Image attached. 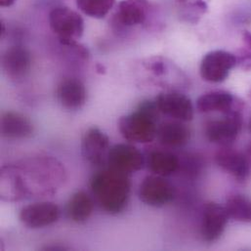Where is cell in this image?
I'll use <instances>...</instances> for the list:
<instances>
[{
    "label": "cell",
    "instance_id": "1",
    "mask_svg": "<svg viewBox=\"0 0 251 251\" xmlns=\"http://www.w3.org/2000/svg\"><path fill=\"white\" fill-rule=\"evenodd\" d=\"M90 187L95 201L107 213H122L128 203L131 184L128 174L113 168L99 171L93 175Z\"/></svg>",
    "mask_w": 251,
    "mask_h": 251
},
{
    "label": "cell",
    "instance_id": "2",
    "mask_svg": "<svg viewBox=\"0 0 251 251\" xmlns=\"http://www.w3.org/2000/svg\"><path fill=\"white\" fill-rule=\"evenodd\" d=\"M158 113L155 101H143L136 112L120 120L119 129L123 137L134 143L147 144L152 142L157 134Z\"/></svg>",
    "mask_w": 251,
    "mask_h": 251
},
{
    "label": "cell",
    "instance_id": "3",
    "mask_svg": "<svg viewBox=\"0 0 251 251\" xmlns=\"http://www.w3.org/2000/svg\"><path fill=\"white\" fill-rule=\"evenodd\" d=\"M49 25L61 44L75 46L84 32V20L69 7H55L49 13Z\"/></svg>",
    "mask_w": 251,
    "mask_h": 251
},
{
    "label": "cell",
    "instance_id": "4",
    "mask_svg": "<svg viewBox=\"0 0 251 251\" xmlns=\"http://www.w3.org/2000/svg\"><path fill=\"white\" fill-rule=\"evenodd\" d=\"M237 65L236 55L224 51L208 52L201 60L200 73L203 80L211 83L224 81Z\"/></svg>",
    "mask_w": 251,
    "mask_h": 251
},
{
    "label": "cell",
    "instance_id": "5",
    "mask_svg": "<svg viewBox=\"0 0 251 251\" xmlns=\"http://www.w3.org/2000/svg\"><path fill=\"white\" fill-rule=\"evenodd\" d=\"M242 126V115L239 110H234L226 114L221 120L207 123L205 126V136L212 143L229 147L237 140Z\"/></svg>",
    "mask_w": 251,
    "mask_h": 251
},
{
    "label": "cell",
    "instance_id": "6",
    "mask_svg": "<svg viewBox=\"0 0 251 251\" xmlns=\"http://www.w3.org/2000/svg\"><path fill=\"white\" fill-rule=\"evenodd\" d=\"M174 195L173 186L158 175L147 176L140 184L139 199L149 206H164L172 201Z\"/></svg>",
    "mask_w": 251,
    "mask_h": 251
},
{
    "label": "cell",
    "instance_id": "7",
    "mask_svg": "<svg viewBox=\"0 0 251 251\" xmlns=\"http://www.w3.org/2000/svg\"><path fill=\"white\" fill-rule=\"evenodd\" d=\"M229 218L225 206L216 202L206 203L202 211L201 224V235L203 241L213 243L219 240L225 232Z\"/></svg>",
    "mask_w": 251,
    "mask_h": 251
},
{
    "label": "cell",
    "instance_id": "8",
    "mask_svg": "<svg viewBox=\"0 0 251 251\" xmlns=\"http://www.w3.org/2000/svg\"><path fill=\"white\" fill-rule=\"evenodd\" d=\"M110 151L109 137L97 127L89 128L81 142V153L86 161L93 165H103L108 162Z\"/></svg>",
    "mask_w": 251,
    "mask_h": 251
},
{
    "label": "cell",
    "instance_id": "9",
    "mask_svg": "<svg viewBox=\"0 0 251 251\" xmlns=\"http://www.w3.org/2000/svg\"><path fill=\"white\" fill-rule=\"evenodd\" d=\"M61 215L58 205L53 202H35L22 208L21 222L30 229L45 228L56 223Z\"/></svg>",
    "mask_w": 251,
    "mask_h": 251
},
{
    "label": "cell",
    "instance_id": "10",
    "mask_svg": "<svg viewBox=\"0 0 251 251\" xmlns=\"http://www.w3.org/2000/svg\"><path fill=\"white\" fill-rule=\"evenodd\" d=\"M108 163L110 168L129 175L143 168L145 158L142 152L134 146L117 144L109 151Z\"/></svg>",
    "mask_w": 251,
    "mask_h": 251
},
{
    "label": "cell",
    "instance_id": "11",
    "mask_svg": "<svg viewBox=\"0 0 251 251\" xmlns=\"http://www.w3.org/2000/svg\"><path fill=\"white\" fill-rule=\"evenodd\" d=\"M158 111L176 121L191 122L194 107L189 97L179 92H163L155 99Z\"/></svg>",
    "mask_w": 251,
    "mask_h": 251
},
{
    "label": "cell",
    "instance_id": "12",
    "mask_svg": "<svg viewBox=\"0 0 251 251\" xmlns=\"http://www.w3.org/2000/svg\"><path fill=\"white\" fill-rule=\"evenodd\" d=\"M2 67L5 74L11 79H24L28 75L31 67L29 51L23 46L8 48L2 57Z\"/></svg>",
    "mask_w": 251,
    "mask_h": 251
},
{
    "label": "cell",
    "instance_id": "13",
    "mask_svg": "<svg viewBox=\"0 0 251 251\" xmlns=\"http://www.w3.org/2000/svg\"><path fill=\"white\" fill-rule=\"evenodd\" d=\"M59 103L68 110H79L86 103L87 90L84 83L77 78L63 79L56 90Z\"/></svg>",
    "mask_w": 251,
    "mask_h": 251
},
{
    "label": "cell",
    "instance_id": "14",
    "mask_svg": "<svg viewBox=\"0 0 251 251\" xmlns=\"http://www.w3.org/2000/svg\"><path fill=\"white\" fill-rule=\"evenodd\" d=\"M1 199L5 201H18L29 195L25 180L13 166L3 167L0 181Z\"/></svg>",
    "mask_w": 251,
    "mask_h": 251
},
{
    "label": "cell",
    "instance_id": "15",
    "mask_svg": "<svg viewBox=\"0 0 251 251\" xmlns=\"http://www.w3.org/2000/svg\"><path fill=\"white\" fill-rule=\"evenodd\" d=\"M216 163L239 181H245L251 173V162L241 151L228 147L220 150L215 155Z\"/></svg>",
    "mask_w": 251,
    "mask_h": 251
},
{
    "label": "cell",
    "instance_id": "16",
    "mask_svg": "<svg viewBox=\"0 0 251 251\" xmlns=\"http://www.w3.org/2000/svg\"><path fill=\"white\" fill-rule=\"evenodd\" d=\"M150 11L149 0H122L115 14L117 25L131 27L146 22Z\"/></svg>",
    "mask_w": 251,
    "mask_h": 251
},
{
    "label": "cell",
    "instance_id": "17",
    "mask_svg": "<svg viewBox=\"0 0 251 251\" xmlns=\"http://www.w3.org/2000/svg\"><path fill=\"white\" fill-rule=\"evenodd\" d=\"M0 129L2 137L11 140L26 139L33 133V126L30 121L16 112H6L2 115Z\"/></svg>",
    "mask_w": 251,
    "mask_h": 251
},
{
    "label": "cell",
    "instance_id": "18",
    "mask_svg": "<svg viewBox=\"0 0 251 251\" xmlns=\"http://www.w3.org/2000/svg\"><path fill=\"white\" fill-rule=\"evenodd\" d=\"M235 98L227 91H211L201 95L197 100V109L201 113L220 112L229 114L234 111Z\"/></svg>",
    "mask_w": 251,
    "mask_h": 251
},
{
    "label": "cell",
    "instance_id": "19",
    "mask_svg": "<svg viewBox=\"0 0 251 251\" xmlns=\"http://www.w3.org/2000/svg\"><path fill=\"white\" fill-rule=\"evenodd\" d=\"M156 136L162 145L171 148H179L189 142L191 132L180 121L166 122L157 128Z\"/></svg>",
    "mask_w": 251,
    "mask_h": 251
},
{
    "label": "cell",
    "instance_id": "20",
    "mask_svg": "<svg viewBox=\"0 0 251 251\" xmlns=\"http://www.w3.org/2000/svg\"><path fill=\"white\" fill-rule=\"evenodd\" d=\"M94 209V201L91 197L83 191L73 195L67 205L69 218L75 223L86 222Z\"/></svg>",
    "mask_w": 251,
    "mask_h": 251
},
{
    "label": "cell",
    "instance_id": "21",
    "mask_svg": "<svg viewBox=\"0 0 251 251\" xmlns=\"http://www.w3.org/2000/svg\"><path fill=\"white\" fill-rule=\"evenodd\" d=\"M148 167L154 175L166 177L172 175L178 170L179 159L172 152L154 151L149 155Z\"/></svg>",
    "mask_w": 251,
    "mask_h": 251
},
{
    "label": "cell",
    "instance_id": "22",
    "mask_svg": "<svg viewBox=\"0 0 251 251\" xmlns=\"http://www.w3.org/2000/svg\"><path fill=\"white\" fill-rule=\"evenodd\" d=\"M210 0H176V10L182 22L196 25L207 13Z\"/></svg>",
    "mask_w": 251,
    "mask_h": 251
},
{
    "label": "cell",
    "instance_id": "23",
    "mask_svg": "<svg viewBox=\"0 0 251 251\" xmlns=\"http://www.w3.org/2000/svg\"><path fill=\"white\" fill-rule=\"evenodd\" d=\"M226 210L230 218L244 223H251V200L243 195H233L227 200Z\"/></svg>",
    "mask_w": 251,
    "mask_h": 251
},
{
    "label": "cell",
    "instance_id": "24",
    "mask_svg": "<svg viewBox=\"0 0 251 251\" xmlns=\"http://www.w3.org/2000/svg\"><path fill=\"white\" fill-rule=\"evenodd\" d=\"M115 4L116 0H76L78 9L86 16L94 19L105 18Z\"/></svg>",
    "mask_w": 251,
    "mask_h": 251
},
{
    "label": "cell",
    "instance_id": "25",
    "mask_svg": "<svg viewBox=\"0 0 251 251\" xmlns=\"http://www.w3.org/2000/svg\"><path fill=\"white\" fill-rule=\"evenodd\" d=\"M147 69L151 71L154 75L159 76L165 74L166 65L159 58H153V59H151L149 63H147Z\"/></svg>",
    "mask_w": 251,
    "mask_h": 251
},
{
    "label": "cell",
    "instance_id": "26",
    "mask_svg": "<svg viewBox=\"0 0 251 251\" xmlns=\"http://www.w3.org/2000/svg\"><path fill=\"white\" fill-rule=\"evenodd\" d=\"M243 41H244V48L251 52V32L249 30H245L243 33Z\"/></svg>",
    "mask_w": 251,
    "mask_h": 251
},
{
    "label": "cell",
    "instance_id": "27",
    "mask_svg": "<svg viewBox=\"0 0 251 251\" xmlns=\"http://www.w3.org/2000/svg\"><path fill=\"white\" fill-rule=\"evenodd\" d=\"M15 2H16V0H0V4L2 7H10Z\"/></svg>",
    "mask_w": 251,
    "mask_h": 251
},
{
    "label": "cell",
    "instance_id": "28",
    "mask_svg": "<svg viewBox=\"0 0 251 251\" xmlns=\"http://www.w3.org/2000/svg\"><path fill=\"white\" fill-rule=\"evenodd\" d=\"M247 156H248V158H249V160H250L251 164V143L247 148Z\"/></svg>",
    "mask_w": 251,
    "mask_h": 251
},
{
    "label": "cell",
    "instance_id": "29",
    "mask_svg": "<svg viewBox=\"0 0 251 251\" xmlns=\"http://www.w3.org/2000/svg\"><path fill=\"white\" fill-rule=\"evenodd\" d=\"M250 128H251V123H250Z\"/></svg>",
    "mask_w": 251,
    "mask_h": 251
},
{
    "label": "cell",
    "instance_id": "30",
    "mask_svg": "<svg viewBox=\"0 0 251 251\" xmlns=\"http://www.w3.org/2000/svg\"></svg>",
    "mask_w": 251,
    "mask_h": 251
}]
</instances>
